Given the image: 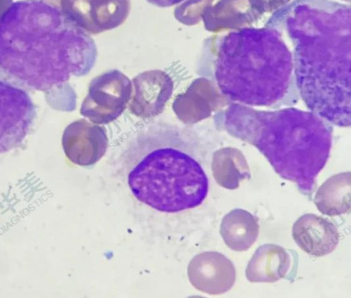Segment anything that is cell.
Returning a JSON list of instances; mask_svg holds the SVG:
<instances>
[{
    "label": "cell",
    "mask_w": 351,
    "mask_h": 298,
    "mask_svg": "<svg viewBox=\"0 0 351 298\" xmlns=\"http://www.w3.org/2000/svg\"><path fill=\"white\" fill-rule=\"evenodd\" d=\"M132 83L133 96L130 101V110L142 119L161 114L174 89L172 77L159 69L143 71L134 77Z\"/></svg>",
    "instance_id": "obj_8"
},
{
    "label": "cell",
    "mask_w": 351,
    "mask_h": 298,
    "mask_svg": "<svg viewBox=\"0 0 351 298\" xmlns=\"http://www.w3.org/2000/svg\"><path fill=\"white\" fill-rule=\"evenodd\" d=\"M292 236L302 250L316 257L332 253L339 241L337 227L328 219L311 213L305 214L295 221Z\"/></svg>",
    "instance_id": "obj_10"
},
{
    "label": "cell",
    "mask_w": 351,
    "mask_h": 298,
    "mask_svg": "<svg viewBox=\"0 0 351 298\" xmlns=\"http://www.w3.org/2000/svg\"><path fill=\"white\" fill-rule=\"evenodd\" d=\"M293 71V57L281 35L267 28H245L225 36L215 63L221 92L247 106H270L282 99Z\"/></svg>",
    "instance_id": "obj_4"
},
{
    "label": "cell",
    "mask_w": 351,
    "mask_h": 298,
    "mask_svg": "<svg viewBox=\"0 0 351 298\" xmlns=\"http://www.w3.org/2000/svg\"><path fill=\"white\" fill-rule=\"evenodd\" d=\"M350 172L328 179L317 190L313 202L318 210L328 216H338L350 211Z\"/></svg>",
    "instance_id": "obj_13"
},
{
    "label": "cell",
    "mask_w": 351,
    "mask_h": 298,
    "mask_svg": "<svg viewBox=\"0 0 351 298\" xmlns=\"http://www.w3.org/2000/svg\"><path fill=\"white\" fill-rule=\"evenodd\" d=\"M207 87L205 79H196L184 92L175 97L172 109L178 120L184 124H190L199 121L207 114Z\"/></svg>",
    "instance_id": "obj_14"
},
{
    "label": "cell",
    "mask_w": 351,
    "mask_h": 298,
    "mask_svg": "<svg viewBox=\"0 0 351 298\" xmlns=\"http://www.w3.org/2000/svg\"><path fill=\"white\" fill-rule=\"evenodd\" d=\"M0 93V97H1ZM0 99V103L3 100ZM7 99L2 105L0 104V136H2L3 134L7 136L9 134L14 135V133H21L28 127L30 116L29 109L19 110H10L11 108L16 106V105H5ZM22 136V135H21Z\"/></svg>",
    "instance_id": "obj_16"
},
{
    "label": "cell",
    "mask_w": 351,
    "mask_h": 298,
    "mask_svg": "<svg viewBox=\"0 0 351 298\" xmlns=\"http://www.w3.org/2000/svg\"><path fill=\"white\" fill-rule=\"evenodd\" d=\"M108 146L106 129L84 119L71 123L62 137L66 156L81 166H90L97 163L106 153Z\"/></svg>",
    "instance_id": "obj_7"
},
{
    "label": "cell",
    "mask_w": 351,
    "mask_h": 298,
    "mask_svg": "<svg viewBox=\"0 0 351 298\" xmlns=\"http://www.w3.org/2000/svg\"><path fill=\"white\" fill-rule=\"evenodd\" d=\"M220 234L225 244L235 251L248 250L256 242L258 233V219L248 211L235 208L223 218Z\"/></svg>",
    "instance_id": "obj_12"
},
{
    "label": "cell",
    "mask_w": 351,
    "mask_h": 298,
    "mask_svg": "<svg viewBox=\"0 0 351 298\" xmlns=\"http://www.w3.org/2000/svg\"><path fill=\"white\" fill-rule=\"evenodd\" d=\"M212 169L217 182L228 189L237 188L240 181L249 175L243 156L234 149L215 152Z\"/></svg>",
    "instance_id": "obj_15"
},
{
    "label": "cell",
    "mask_w": 351,
    "mask_h": 298,
    "mask_svg": "<svg viewBox=\"0 0 351 298\" xmlns=\"http://www.w3.org/2000/svg\"><path fill=\"white\" fill-rule=\"evenodd\" d=\"M291 266L288 252L276 244L259 246L245 269L247 280L252 283H274L282 279Z\"/></svg>",
    "instance_id": "obj_11"
},
{
    "label": "cell",
    "mask_w": 351,
    "mask_h": 298,
    "mask_svg": "<svg viewBox=\"0 0 351 298\" xmlns=\"http://www.w3.org/2000/svg\"><path fill=\"white\" fill-rule=\"evenodd\" d=\"M328 123L311 110L265 111L237 103L230 104L222 115L229 134L256 147L281 177L306 195L313 190L330 156Z\"/></svg>",
    "instance_id": "obj_1"
},
{
    "label": "cell",
    "mask_w": 351,
    "mask_h": 298,
    "mask_svg": "<svg viewBox=\"0 0 351 298\" xmlns=\"http://www.w3.org/2000/svg\"><path fill=\"white\" fill-rule=\"evenodd\" d=\"M12 0H0V17L8 10Z\"/></svg>",
    "instance_id": "obj_17"
},
{
    "label": "cell",
    "mask_w": 351,
    "mask_h": 298,
    "mask_svg": "<svg viewBox=\"0 0 351 298\" xmlns=\"http://www.w3.org/2000/svg\"><path fill=\"white\" fill-rule=\"evenodd\" d=\"M188 275L195 288L213 295L229 291L236 281L234 264L217 251H206L195 256L189 263Z\"/></svg>",
    "instance_id": "obj_9"
},
{
    "label": "cell",
    "mask_w": 351,
    "mask_h": 298,
    "mask_svg": "<svg viewBox=\"0 0 351 298\" xmlns=\"http://www.w3.org/2000/svg\"><path fill=\"white\" fill-rule=\"evenodd\" d=\"M293 70L309 109L339 127L351 123L350 23H289Z\"/></svg>",
    "instance_id": "obj_3"
},
{
    "label": "cell",
    "mask_w": 351,
    "mask_h": 298,
    "mask_svg": "<svg viewBox=\"0 0 351 298\" xmlns=\"http://www.w3.org/2000/svg\"><path fill=\"white\" fill-rule=\"evenodd\" d=\"M130 8V0H61L59 10L88 34H99L122 25Z\"/></svg>",
    "instance_id": "obj_6"
},
{
    "label": "cell",
    "mask_w": 351,
    "mask_h": 298,
    "mask_svg": "<svg viewBox=\"0 0 351 298\" xmlns=\"http://www.w3.org/2000/svg\"><path fill=\"white\" fill-rule=\"evenodd\" d=\"M47 3L52 6L59 9L61 0H45Z\"/></svg>",
    "instance_id": "obj_18"
},
{
    "label": "cell",
    "mask_w": 351,
    "mask_h": 298,
    "mask_svg": "<svg viewBox=\"0 0 351 298\" xmlns=\"http://www.w3.org/2000/svg\"><path fill=\"white\" fill-rule=\"evenodd\" d=\"M132 83L117 69L95 77L90 82L80 114L96 124H108L118 119L132 96Z\"/></svg>",
    "instance_id": "obj_5"
},
{
    "label": "cell",
    "mask_w": 351,
    "mask_h": 298,
    "mask_svg": "<svg viewBox=\"0 0 351 298\" xmlns=\"http://www.w3.org/2000/svg\"><path fill=\"white\" fill-rule=\"evenodd\" d=\"M181 127L156 123L141 131L123 154L128 185L141 202L160 212L175 213L199 206L208 179L189 151Z\"/></svg>",
    "instance_id": "obj_2"
}]
</instances>
